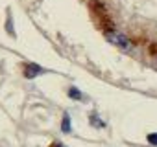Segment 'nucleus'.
Here are the masks:
<instances>
[{
	"mask_svg": "<svg viewBox=\"0 0 157 147\" xmlns=\"http://www.w3.org/2000/svg\"><path fill=\"white\" fill-rule=\"evenodd\" d=\"M89 8H91V11H93V15H94V20H96L98 26L104 30V33L115 30V26H113V19L109 17L107 8L100 2V0H89Z\"/></svg>",
	"mask_w": 157,
	"mask_h": 147,
	"instance_id": "nucleus-1",
	"label": "nucleus"
},
{
	"mask_svg": "<svg viewBox=\"0 0 157 147\" xmlns=\"http://www.w3.org/2000/svg\"><path fill=\"white\" fill-rule=\"evenodd\" d=\"M105 37H107V41H109L111 44L118 46L120 50H124V52H129V50H131V41H129L124 33H118V31L113 30V31H107Z\"/></svg>",
	"mask_w": 157,
	"mask_h": 147,
	"instance_id": "nucleus-2",
	"label": "nucleus"
},
{
	"mask_svg": "<svg viewBox=\"0 0 157 147\" xmlns=\"http://www.w3.org/2000/svg\"><path fill=\"white\" fill-rule=\"evenodd\" d=\"M41 74H44V68H41L39 64H35V63H28V64H24V77L33 79V77L41 76Z\"/></svg>",
	"mask_w": 157,
	"mask_h": 147,
	"instance_id": "nucleus-3",
	"label": "nucleus"
},
{
	"mask_svg": "<svg viewBox=\"0 0 157 147\" xmlns=\"http://www.w3.org/2000/svg\"><path fill=\"white\" fill-rule=\"evenodd\" d=\"M68 96H70L72 99H78V101L83 99V94L78 90V88H74V87H70V88H68Z\"/></svg>",
	"mask_w": 157,
	"mask_h": 147,
	"instance_id": "nucleus-4",
	"label": "nucleus"
},
{
	"mask_svg": "<svg viewBox=\"0 0 157 147\" xmlns=\"http://www.w3.org/2000/svg\"><path fill=\"white\" fill-rule=\"evenodd\" d=\"M61 131L63 132H70V116L63 114V123H61Z\"/></svg>",
	"mask_w": 157,
	"mask_h": 147,
	"instance_id": "nucleus-5",
	"label": "nucleus"
},
{
	"mask_svg": "<svg viewBox=\"0 0 157 147\" xmlns=\"http://www.w3.org/2000/svg\"><path fill=\"white\" fill-rule=\"evenodd\" d=\"M89 120H91V123H93L94 127H104V125H105V123H104V121H102V120H100L96 114H94V112L91 114V118H89Z\"/></svg>",
	"mask_w": 157,
	"mask_h": 147,
	"instance_id": "nucleus-6",
	"label": "nucleus"
},
{
	"mask_svg": "<svg viewBox=\"0 0 157 147\" xmlns=\"http://www.w3.org/2000/svg\"><path fill=\"white\" fill-rule=\"evenodd\" d=\"M148 142H150L151 145H157V132H151V134H148Z\"/></svg>",
	"mask_w": 157,
	"mask_h": 147,
	"instance_id": "nucleus-7",
	"label": "nucleus"
},
{
	"mask_svg": "<svg viewBox=\"0 0 157 147\" xmlns=\"http://www.w3.org/2000/svg\"><path fill=\"white\" fill-rule=\"evenodd\" d=\"M151 55H155V61H153V68L157 70V46H151Z\"/></svg>",
	"mask_w": 157,
	"mask_h": 147,
	"instance_id": "nucleus-8",
	"label": "nucleus"
},
{
	"mask_svg": "<svg viewBox=\"0 0 157 147\" xmlns=\"http://www.w3.org/2000/svg\"><path fill=\"white\" fill-rule=\"evenodd\" d=\"M50 147H65V145H63V143H59V142H54Z\"/></svg>",
	"mask_w": 157,
	"mask_h": 147,
	"instance_id": "nucleus-9",
	"label": "nucleus"
}]
</instances>
